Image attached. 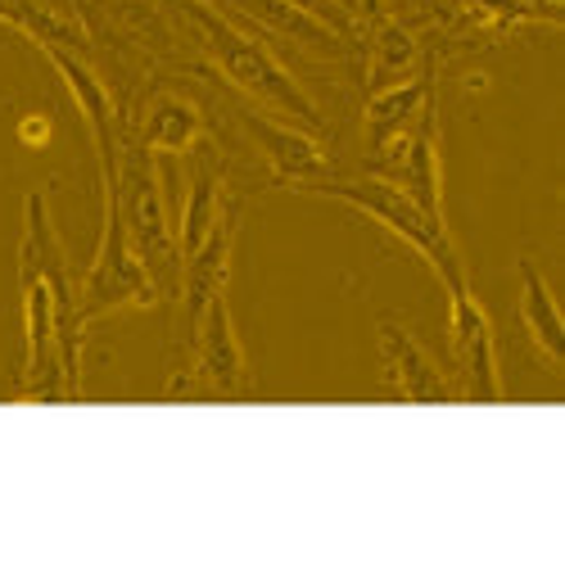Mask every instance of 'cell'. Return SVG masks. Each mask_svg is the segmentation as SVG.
<instances>
[{"instance_id":"6da1fadb","label":"cell","mask_w":565,"mask_h":565,"mask_svg":"<svg viewBox=\"0 0 565 565\" xmlns=\"http://www.w3.org/2000/svg\"><path fill=\"white\" fill-rule=\"evenodd\" d=\"M185 19L195 23L209 60L222 68V77H226L235 90H245V96L258 100L267 114L286 118V122H295V127H303V131H317V127H321V109L312 105V96L295 82V73L280 64L263 41H254L249 32L235 28L222 10L200 6V0H191V6H185Z\"/></svg>"},{"instance_id":"7a4b0ae2","label":"cell","mask_w":565,"mask_h":565,"mask_svg":"<svg viewBox=\"0 0 565 565\" xmlns=\"http://www.w3.org/2000/svg\"><path fill=\"white\" fill-rule=\"evenodd\" d=\"M303 195H326V200H340V204H353L358 213H366L371 222H381L385 231H394L403 245H412L420 258L435 267V276L444 280V290L457 295V290H470L466 280V263L457 254V241L448 235V222L420 209L407 191H398L394 181L385 177H326L317 185H308Z\"/></svg>"},{"instance_id":"4fadbf2b","label":"cell","mask_w":565,"mask_h":565,"mask_svg":"<svg viewBox=\"0 0 565 565\" xmlns=\"http://www.w3.org/2000/svg\"><path fill=\"white\" fill-rule=\"evenodd\" d=\"M430 96H435L430 77H407V82L371 90L366 114H362V146H366V154L375 163H381L398 140L416 127V118H420V109H426Z\"/></svg>"},{"instance_id":"9c48e42d","label":"cell","mask_w":565,"mask_h":565,"mask_svg":"<svg viewBox=\"0 0 565 565\" xmlns=\"http://www.w3.org/2000/svg\"><path fill=\"white\" fill-rule=\"evenodd\" d=\"M245 127L254 136V146L267 154V168L280 185H295V191H308V185L331 177V159H326L321 140L276 114H245Z\"/></svg>"},{"instance_id":"8fae6325","label":"cell","mask_w":565,"mask_h":565,"mask_svg":"<svg viewBox=\"0 0 565 565\" xmlns=\"http://www.w3.org/2000/svg\"><path fill=\"white\" fill-rule=\"evenodd\" d=\"M375 340H381V358H385V375L398 398L407 403H457V385L439 371V362L416 344V335L398 321H381L375 326Z\"/></svg>"},{"instance_id":"44dd1931","label":"cell","mask_w":565,"mask_h":565,"mask_svg":"<svg viewBox=\"0 0 565 565\" xmlns=\"http://www.w3.org/2000/svg\"><path fill=\"white\" fill-rule=\"evenodd\" d=\"M200 6H213V10H222V6H226V0H200Z\"/></svg>"},{"instance_id":"2e32d148","label":"cell","mask_w":565,"mask_h":565,"mask_svg":"<svg viewBox=\"0 0 565 565\" xmlns=\"http://www.w3.org/2000/svg\"><path fill=\"white\" fill-rule=\"evenodd\" d=\"M231 6L241 10V14H249L254 23L280 32V36H290L299 45H312V51H321V55H335L340 51V32L326 28L312 14H303L299 6H290V0H231Z\"/></svg>"},{"instance_id":"5b68a950","label":"cell","mask_w":565,"mask_h":565,"mask_svg":"<svg viewBox=\"0 0 565 565\" xmlns=\"http://www.w3.org/2000/svg\"><path fill=\"white\" fill-rule=\"evenodd\" d=\"M19 263L36 267L51 286L55 299V326H60V366L64 381L73 390V398L82 394V308H77V280L68 271V254L60 245V231L51 222V209H45V195L32 191L28 195V217H23V245H19Z\"/></svg>"},{"instance_id":"5bb4252c","label":"cell","mask_w":565,"mask_h":565,"mask_svg":"<svg viewBox=\"0 0 565 565\" xmlns=\"http://www.w3.org/2000/svg\"><path fill=\"white\" fill-rule=\"evenodd\" d=\"M515 271H521V321L530 340L543 349L547 362H565V326H561V308H556L547 276L539 271L534 258H521Z\"/></svg>"},{"instance_id":"9a60e30c","label":"cell","mask_w":565,"mask_h":565,"mask_svg":"<svg viewBox=\"0 0 565 565\" xmlns=\"http://www.w3.org/2000/svg\"><path fill=\"white\" fill-rule=\"evenodd\" d=\"M200 136H204L200 105H191L185 96H159L146 109V122H140V136L136 140L159 159V154H185Z\"/></svg>"},{"instance_id":"d6986e66","label":"cell","mask_w":565,"mask_h":565,"mask_svg":"<svg viewBox=\"0 0 565 565\" xmlns=\"http://www.w3.org/2000/svg\"><path fill=\"white\" fill-rule=\"evenodd\" d=\"M290 6H299L303 14L321 19L326 28H335V32H340V28L349 23V10H340V6H335V0H290Z\"/></svg>"},{"instance_id":"e0dca14e","label":"cell","mask_w":565,"mask_h":565,"mask_svg":"<svg viewBox=\"0 0 565 565\" xmlns=\"http://www.w3.org/2000/svg\"><path fill=\"white\" fill-rule=\"evenodd\" d=\"M222 204H226L222 177H217L213 168H200V172L191 177V191H185L181 222H177V249H181V258H191V254L209 241V231H213L217 217H222Z\"/></svg>"},{"instance_id":"3957f363","label":"cell","mask_w":565,"mask_h":565,"mask_svg":"<svg viewBox=\"0 0 565 565\" xmlns=\"http://www.w3.org/2000/svg\"><path fill=\"white\" fill-rule=\"evenodd\" d=\"M100 185H105V226H100V249L90 263L86 280L77 286V308L82 321H100L109 312L122 308H154L163 295L150 280L146 263L136 258L131 235L122 226V204H118V163L100 168Z\"/></svg>"},{"instance_id":"7c38bea8","label":"cell","mask_w":565,"mask_h":565,"mask_svg":"<svg viewBox=\"0 0 565 565\" xmlns=\"http://www.w3.org/2000/svg\"><path fill=\"white\" fill-rule=\"evenodd\" d=\"M235 231H241V204H222L217 226L209 231V241L181 258V299H185V326H200L204 308L226 290V276H231V245H235Z\"/></svg>"},{"instance_id":"8992f818","label":"cell","mask_w":565,"mask_h":565,"mask_svg":"<svg viewBox=\"0 0 565 565\" xmlns=\"http://www.w3.org/2000/svg\"><path fill=\"white\" fill-rule=\"evenodd\" d=\"M448 335H452V358H457V394L470 403H502L493 326L470 290L448 295Z\"/></svg>"},{"instance_id":"277c9868","label":"cell","mask_w":565,"mask_h":565,"mask_svg":"<svg viewBox=\"0 0 565 565\" xmlns=\"http://www.w3.org/2000/svg\"><path fill=\"white\" fill-rule=\"evenodd\" d=\"M118 204H122V226L131 235V249H136L140 263H146V271L159 286V295L181 286L177 231L168 222V204H163L154 154L140 146V140L118 146Z\"/></svg>"},{"instance_id":"30bf717a","label":"cell","mask_w":565,"mask_h":565,"mask_svg":"<svg viewBox=\"0 0 565 565\" xmlns=\"http://www.w3.org/2000/svg\"><path fill=\"white\" fill-rule=\"evenodd\" d=\"M41 55L51 60V68L64 77L68 96H73L86 131H90V146H96L100 168L118 163V146H122V140H118V109H114V96H109V86L100 82V73L90 68L82 55L64 51V45H41Z\"/></svg>"},{"instance_id":"52a82bcc","label":"cell","mask_w":565,"mask_h":565,"mask_svg":"<svg viewBox=\"0 0 565 565\" xmlns=\"http://www.w3.org/2000/svg\"><path fill=\"white\" fill-rule=\"evenodd\" d=\"M191 349H195V362L185 381L200 394L235 398L249 390V366H245V349H241V335H235V321L226 308V290L204 308L200 326L191 331Z\"/></svg>"},{"instance_id":"ac0fdd59","label":"cell","mask_w":565,"mask_h":565,"mask_svg":"<svg viewBox=\"0 0 565 565\" xmlns=\"http://www.w3.org/2000/svg\"><path fill=\"white\" fill-rule=\"evenodd\" d=\"M416 36L403 23H385L381 36H375V55H371V90L394 86L416 77Z\"/></svg>"},{"instance_id":"ba28073f","label":"cell","mask_w":565,"mask_h":565,"mask_svg":"<svg viewBox=\"0 0 565 565\" xmlns=\"http://www.w3.org/2000/svg\"><path fill=\"white\" fill-rule=\"evenodd\" d=\"M385 163V181H394L398 191H407L426 213L444 217V163H439V109L435 96L420 109L416 127L398 140V146L381 159Z\"/></svg>"},{"instance_id":"7402d4cb","label":"cell","mask_w":565,"mask_h":565,"mask_svg":"<svg viewBox=\"0 0 565 565\" xmlns=\"http://www.w3.org/2000/svg\"><path fill=\"white\" fill-rule=\"evenodd\" d=\"M335 6H340V10H349V14H353V0H335Z\"/></svg>"},{"instance_id":"ffe728a7","label":"cell","mask_w":565,"mask_h":565,"mask_svg":"<svg viewBox=\"0 0 565 565\" xmlns=\"http://www.w3.org/2000/svg\"><path fill=\"white\" fill-rule=\"evenodd\" d=\"M23 140H28V146H41V140H45V118H23Z\"/></svg>"}]
</instances>
